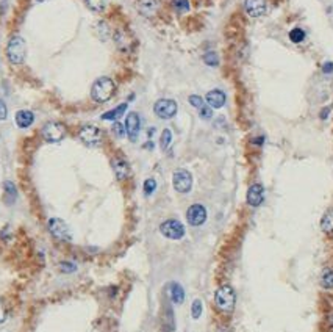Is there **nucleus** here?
Wrapping results in <instances>:
<instances>
[{"mask_svg":"<svg viewBox=\"0 0 333 332\" xmlns=\"http://www.w3.org/2000/svg\"><path fill=\"white\" fill-rule=\"evenodd\" d=\"M172 185L177 193H189L193 188V176L186 169H177L172 176Z\"/></svg>","mask_w":333,"mask_h":332,"instance_id":"obj_7","label":"nucleus"},{"mask_svg":"<svg viewBox=\"0 0 333 332\" xmlns=\"http://www.w3.org/2000/svg\"><path fill=\"white\" fill-rule=\"evenodd\" d=\"M322 69H324V72H326V74H330L332 71H333V65H332V63H326Z\"/></svg>","mask_w":333,"mask_h":332,"instance_id":"obj_36","label":"nucleus"},{"mask_svg":"<svg viewBox=\"0 0 333 332\" xmlns=\"http://www.w3.org/2000/svg\"><path fill=\"white\" fill-rule=\"evenodd\" d=\"M172 6L177 13H186L189 10L188 0H172Z\"/></svg>","mask_w":333,"mask_h":332,"instance_id":"obj_27","label":"nucleus"},{"mask_svg":"<svg viewBox=\"0 0 333 332\" xmlns=\"http://www.w3.org/2000/svg\"><path fill=\"white\" fill-rule=\"evenodd\" d=\"M125 133L127 137H129L130 141H136L138 135H139V130H141V119H139V115L138 113H129L125 118Z\"/></svg>","mask_w":333,"mask_h":332,"instance_id":"obj_11","label":"nucleus"},{"mask_svg":"<svg viewBox=\"0 0 333 332\" xmlns=\"http://www.w3.org/2000/svg\"><path fill=\"white\" fill-rule=\"evenodd\" d=\"M199 115H200V118H202V119L203 121H208V119H211V118H213V108L208 105H203L200 110H199Z\"/></svg>","mask_w":333,"mask_h":332,"instance_id":"obj_32","label":"nucleus"},{"mask_svg":"<svg viewBox=\"0 0 333 332\" xmlns=\"http://www.w3.org/2000/svg\"><path fill=\"white\" fill-rule=\"evenodd\" d=\"M41 135L47 143H60V141L66 137V125L57 121L47 122L44 124Z\"/></svg>","mask_w":333,"mask_h":332,"instance_id":"obj_4","label":"nucleus"},{"mask_svg":"<svg viewBox=\"0 0 333 332\" xmlns=\"http://www.w3.org/2000/svg\"><path fill=\"white\" fill-rule=\"evenodd\" d=\"M172 143V132L169 129H164L163 133H161V137H160V146L163 151H166Z\"/></svg>","mask_w":333,"mask_h":332,"instance_id":"obj_24","label":"nucleus"},{"mask_svg":"<svg viewBox=\"0 0 333 332\" xmlns=\"http://www.w3.org/2000/svg\"><path fill=\"white\" fill-rule=\"evenodd\" d=\"M321 229L326 234H333V209L326 212V215L321 219Z\"/></svg>","mask_w":333,"mask_h":332,"instance_id":"obj_22","label":"nucleus"},{"mask_svg":"<svg viewBox=\"0 0 333 332\" xmlns=\"http://www.w3.org/2000/svg\"><path fill=\"white\" fill-rule=\"evenodd\" d=\"M218 332H230V331H228L227 328H219V329H218Z\"/></svg>","mask_w":333,"mask_h":332,"instance_id":"obj_39","label":"nucleus"},{"mask_svg":"<svg viewBox=\"0 0 333 332\" xmlns=\"http://www.w3.org/2000/svg\"><path fill=\"white\" fill-rule=\"evenodd\" d=\"M142 190H144V194L146 196L152 194L155 190H156V182H155V179H147L144 182V187H142Z\"/></svg>","mask_w":333,"mask_h":332,"instance_id":"obj_29","label":"nucleus"},{"mask_svg":"<svg viewBox=\"0 0 333 332\" xmlns=\"http://www.w3.org/2000/svg\"><path fill=\"white\" fill-rule=\"evenodd\" d=\"M27 55V47H25V41H23L22 36H13L10 41L6 44V58L10 63H14V65H21L25 60Z\"/></svg>","mask_w":333,"mask_h":332,"instance_id":"obj_3","label":"nucleus"},{"mask_svg":"<svg viewBox=\"0 0 333 332\" xmlns=\"http://www.w3.org/2000/svg\"><path fill=\"white\" fill-rule=\"evenodd\" d=\"M35 121V115L30 112V110H19L16 113V124H18L19 129H28Z\"/></svg>","mask_w":333,"mask_h":332,"instance_id":"obj_17","label":"nucleus"},{"mask_svg":"<svg viewBox=\"0 0 333 332\" xmlns=\"http://www.w3.org/2000/svg\"><path fill=\"white\" fill-rule=\"evenodd\" d=\"M168 290H169V298L174 304L180 306V304L185 303V290L178 282H171Z\"/></svg>","mask_w":333,"mask_h":332,"instance_id":"obj_16","label":"nucleus"},{"mask_svg":"<svg viewBox=\"0 0 333 332\" xmlns=\"http://www.w3.org/2000/svg\"><path fill=\"white\" fill-rule=\"evenodd\" d=\"M215 304L216 307L224 313L233 312L236 304V295L235 290L230 285H221L215 293Z\"/></svg>","mask_w":333,"mask_h":332,"instance_id":"obj_2","label":"nucleus"},{"mask_svg":"<svg viewBox=\"0 0 333 332\" xmlns=\"http://www.w3.org/2000/svg\"><path fill=\"white\" fill-rule=\"evenodd\" d=\"M102 130L99 127H96V125H83V127L80 129V132H78V138L82 140V143L89 146V147H96V146H100L102 143Z\"/></svg>","mask_w":333,"mask_h":332,"instance_id":"obj_6","label":"nucleus"},{"mask_svg":"<svg viewBox=\"0 0 333 332\" xmlns=\"http://www.w3.org/2000/svg\"><path fill=\"white\" fill-rule=\"evenodd\" d=\"M205 100H207V104L211 108H222L225 105L227 96H225V93L221 91V90H211L210 93H207Z\"/></svg>","mask_w":333,"mask_h":332,"instance_id":"obj_15","label":"nucleus"},{"mask_svg":"<svg viewBox=\"0 0 333 332\" xmlns=\"http://www.w3.org/2000/svg\"><path fill=\"white\" fill-rule=\"evenodd\" d=\"M47 229L52 234L53 238H57L60 241H70L72 240V234H70L69 226L60 218H50L47 223Z\"/></svg>","mask_w":333,"mask_h":332,"instance_id":"obj_5","label":"nucleus"},{"mask_svg":"<svg viewBox=\"0 0 333 332\" xmlns=\"http://www.w3.org/2000/svg\"><path fill=\"white\" fill-rule=\"evenodd\" d=\"M202 310H203L202 301H200V299H194V301H193V306H191V317H193L194 320H199V318H200V315H202Z\"/></svg>","mask_w":333,"mask_h":332,"instance_id":"obj_25","label":"nucleus"},{"mask_svg":"<svg viewBox=\"0 0 333 332\" xmlns=\"http://www.w3.org/2000/svg\"><path fill=\"white\" fill-rule=\"evenodd\" d=\"M111 168H113L117 180H125L130 176V166L124 159H121V157H114V159L111 160Z\"/></svg>","mask_w":333,"mask_h":332,"instance_id":"obj_14","label":"nucleus"},{"mask_svg":"<svg viewBox=\"0 0 333 332\" xmlns=\"http://www.w3.org/2000/svg\"><path fill=\"white\" fill-rule=\"evenodd\" d=\"M3 190H5V202L10 205L16 201V197H18V190H16V185L13 182L6 180L3 184Z\"/></svg>","mask_w":333,"mask_h":332,"instance_id":"obj_20","label":"nucleus"},{"mask_svg":"<svg viewBox=\"0 0 333 332\" xmlns=\"http://www.w3.org/2000/svg\"><path fill=\"white\" fill-rule=\"evenodd\" d=\"M136 8L142 16H146V18H152V16L156 13L158 3H156V0H138Z\"/></svg>","mask_w":333,"mask_h":332,"instance_id":"obj_18","label":"nucleus"},{"mask_svg":"<svg viewBox=\"0 0 333 332\" xmlns=\"http://www.w3.org/2000/svg\"><path fill=\"white\" fill-rule=\"evenodd\" d=\"M125 110H127V104H121V105H117L116 108L110 110V112L102 115V119H104V121H117L119 118L125 113Z\"/></svg>","mask_w":333,"mask_h":332,"instance_id":"obj_19","label":"nucleus"},{"mask_svg":"<svg viewBox=\"0 0 333 332\" xmlns=\"http://www.w3.org/2000/svg\"><path fill=\"white\" fill-rule=\"evenodd\" d=\"M114 91H116L114 82L111 80L110 77H100L92 85L91 97L94 102H97V104H104V102H108L111 97H113Z\"/></svg>","mask_w":333,"mask_h":332,"instance_id":"obj_1","label":"nucleus"},{"mask_svg":"<svg viewBox=\"0 0 333 332\" xmlns=\"http://www.w3.org/2000/svg\"><path fill=\"white\" fill-rule=\"evenodd\" d=\"M244 8L250 18H260L266 13V0H245Z\"/></svg>","mask_w":333,"mask_h":332,"instance_id":"obj_13","label":"nucleus"},{"mask_svg":"<svg viewBox=\"0 0 333 332\" xmlns=\"http://www.w3.org/2000/svg\"><path fill=\"white\" fill-rule=\"evenodd\" d=\"M75 270H77V265L72 263V262H61L60 263V271L65 273V274H70V273H74Z\"/></svg>","mask_w":333,"mask_h":332,"instance_id":"obj_30","label":"nucleus"},{"mask_svg":"<svg viewBox=\"0 0 333 332\" xmlns=\"http://www.w3.org/2000/svg\"><path fill=\"white\" fill-rule=\"evenodd\" d=\"M289 39L292 43H302L305 39V31L302 28H294L289 31Z\"/></svg>","mask_w":333,"mask_h":332,"instance_id":"obj_26","label":"nucleus"},{"mask_svg":"<svg viewBox=\"0 0 333 332\" xmlns=\"http://www.w3.org/2000/svg\"><path fill=\"white\" fill-rule=\"evenodd\" d=\"M265 201V188L261 184H253L247 190V204L250 207H258Z\"/></svg>","mask_w":333,"mask_h":332,"instance_id":"obj_12","label":"nucleus"},{"mask_svg":"<svg viewBox=\"0 0 333 332\" xmlns=\"http://www.w3.org/2000/svg\"><path fill=\"white\" fill-rule=\"evenodd\" d=\"M203 61H205V65H208V66H218L219 57L216 55V52H207L203 55Z\"/></svg>","mask_w":333,"mask_h":332,"instance_id":"obj_28","label":"nucleus"},{"mask_svg":"<svg viewBox=\"0 0 333 332\" xmlns=\"http://www.w3.org/2000/svg\"><path fill=\"white\" fill-rule=\"evenodd\" d=\"M321 287L330 290L333 288V270L332 268H324L321 273Z\"/></svg>","mask_w":333,"mask_h":332,"instance_id":"obj_21","label":"nucleus"},{"mask_svg":"<svg viewBox=\"0 0 333 332\" xmlns=\"http://www.w3.org/2000/svg\"><path fill=\"white\" fill-rule=\"evenodd\" d=\"M186 219L188 223L194 227L202 226L205 221H207V209H205L202 204H193L186 212Z\"/></svg>","mask_w":333,"mask_h":332,"instance_id":"obj_10","label":"nucleus"},{"mask_svg":"<svg viewBox=\"0 0 333 332\" xmlns=\"http://www.w3.org/2000/svg\"><path fill=\"white\" fill-rule=\"evenodd\" d=\"M6 6H8V0H0V14L5 13Z\"/></svg>","mask_w":333,"mask_h":332,"instance_id":"obj_37","label":"nucleus"},{"mask_svg":"<svg viewBox=\"0 0 333 332\" xmlns=\"http://www.w3.org/2000/svg\"><path fill=\"white\" fill-rule=\"evenodd\" d=\"M36 2H44V0H36Z\"/></svg>","mask_w":333,"mask_h":332,"instance_id":"obj_40","label":"nucleus"},{"mask_svg":"<svg viewBox=\"0 0 333 332\" xmlns=\"http://www.w3.org/2000/svg\"><path fill=\"white\" fill-rule=\"evenodd\" d=\"M160 232L169 240H180L185 237V226L177 219H166L160 226Z\"/></svg>","mask_w":333,"mask_h":332,"instance_id":"obj_8","label":"nucleus"},{"mask_svg":"<svg viewBox=\"0 0 333 332\" xmlns=\"http://www.w3.org/2000/svg\"><path fill=\"white\" fill-rule=\"evenodd\" d=\"M85 3L88 5L89 10L100 13V11H104V10H105L107 0H85Z\"/></svg>","mask_w":333,"mask_h":332,"instance_id":"obj_23","label":"nucleus"},{"mask_svg":"<svg viewBox=\"0 0 333 332\" xmlns=\"http://www.w3.org/2000/svg\"><path fill=\"white\" fill-rule=\"evenodd\" d=\"M189 104H191L194 108L200 110L205 105V99H202L200 96H197V94H193V96H189Z\"/></svg>","mask_w":333,"mask_h":332,"instance_id":"obj_31","label":"nucleus"},{"mask_svg":"<svg viewBox=\"0 0 333 332\" xmlns=\"http://www.w3.org/2000/svg\"><path fill=\"white\" fill-rule=\"evenodd\" d=\"M8 116V108H6V104L0 99V121H5Z\"/></svg>","mask_w":333,"mask_h":332,"instance_id":"obj_34","label":"nucleus"},{"mask_svg":"<svg viewBox=\"0 0 333 332\" xmlns=\"http://www.w3.org/2000/svg\"><path fill=\"white\" fill-rule=\"evenodd\" d=\"M5 320H6V307L2 299H0V323H3Z\"/></svg>","mask_w":333,"mask_h":332,"instance_id":"obj_35","label":"nucleus"},{"mask_svg":"<svg viewBox=\"0 0 333 332\" xmlns=\"http://www.w3.org/2000/svg\"><path fill=\"white\" fill-rule=\"evenodd\" d=\"M327 116H329V108H324L322 113H321V118H322V119H326Z\"/></svg>","mask_w":333,"mask_h":332,"instance_id":"obj_38","label":"nucleus"},{"mask_svg":"<svg viewBox=\"0 0 333 332\" xmlns=\"http://www.w3.org/2000/svg\"><path fill=\"white\" fill-rule=\"evenodd\" d=\"M113 132H114V135L117 138H122L125 135V125L121 124L119 121H114V124H113Z\"/></svg>","mask_w":333,"mask_h":332,"instance_id":"obj_33","label":"nucleus"},{"mask_svg":"<svg viewBox=\"0 0 333 332\" xmlns=\"http://www.w3.org/2000/svg\"><path fill=\"white\" fill-rule=\"evenodd\" d=\"M177 102L172 99H160L155 102L154 112L160 119H171L177 115Z\"/></svg>","mask_w":333,"mask_h":332,"instance_id":"obj_9","label":"nucleus"}]
</instances>
